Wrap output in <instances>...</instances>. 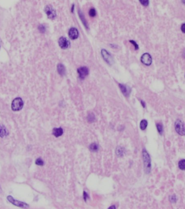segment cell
<instances>
[{"label": "cell", "instance_id": "obj_31", "mask_svg": "<svg viewBox=\"0 0 185 209\" xmlns=\"http://www.w3.org/2000/svg\"><path fill=\"white\" fill-rule=\"evenodd\" d=\"M74 5L73 4L72 7V9H71V11H72V13H73V12H74Z\"/></svg>", "mask_w": 185, "mask_h": 209}, {"label": "cell", "instance_id": "obj_32", "mask_svg": "<svg viewBox=\"0 0 185 209\" xmlns=\"http://www.w3.org/2000/svg\"><path fill=\"white\" fill-rule=\"evenodd\" d=\"M109 208H115V206H112L109 207Z\"/></svg>", "mask_w": 185, "mask_h": 209}, {"label": "cell", "instance_id": "obj_1", "mask_svg": "<svg viewBox=\"0 0 185 209\" xmlns=\"http://www.w3.org/2000/svg\"><path fill=\"white\" fill-rule=\"evenodd\" d=\"M142 156L144 161V165L146 172L147 173H148L150 172L151 167V158L148 153H147V151L144 149H143L142 151Z\"/></svg>", "mask_w": 185, "mask_h": 209}, {"label": "cell", "instance_id": "obj_7", "mask_svg": "<svg viewBox=\"0 0 185 209\" xmlns=\"http://www.w3.org/2000/svg\"><path fill=\"white\" fill-rule=\"evenodd\" d=\"M141 61L143 64L147 66H149L150 65H151L152 62V56L149 53H146L142 55L141 58Z\"/></svg>", "mask_w": 185, "mask_h": 209}, {"label": "cell", "instance_id": "obj_12", "mask_svg": "<svg viewBox=\"0 0 185 209\" xmlns=\"http://www.w3.org/2000/svg\"><path fill=\"white\" fill-rule=\"evenodd\" d=\"M8 131L4 126L0 124V137H5L8 135Z\"/></svg>", "mask_w": 185, "mask_h": 209}, {"label": "cell", "instance_id": "obj_18", "mask_svg": "<svg viewBox=\"0 0 185 209\" xmlns=\"http://www.w3.org/2000/svg\"><path fill=\"white\" fill-rule=\"evenodd\" d=\"M147 125H148V123L147 121H146V120H143L141 121L140 122V127L141 130H144L146 129V128H147Z\"/></svg>", "mask_w": 185, "mask_h": 209}, {"label": "cell", "instance_id": "obj_21", "mask_svg": "<svg viewBox=\"0 0 185 209\" xmlns=\"http://www.w3.org/2000/svg\"><path fill=\"white\" fill-rule=\"evenodd\" d=\"M35 164L38 166H43L44 165V162L42 159L38 158L35 161Z\"/></svg>", "mask_w": 185, "mask_h": 209}, {"label": "cell", "instance_id": "obj_24", "mask_svg": "<svg viewBox=\"0 0 185 209\" xmlns=\"http://www.w3.org/2000/svg\"><path fill=\"white\" fill-rule=\"evenodd\" d=\"M139 1L144 6H148L149 4V0H139Z\"/></svg>", "mask_w": 185, "mask_h": 209}, {"label": "cell", "instance_id": "obj_11", "mask_svg": "<svg viewBox=\"0 0 185 209\" xmlns=\"http://www.w3.org/2000/svg\"><path fill=\"white\" fill-rule=\"evenodd\" d=\"M68 35H69V36L71 39L75 40L79 37V32H78L76 28L72 27L69 31Z\"/></svg>", "mask_w": 185, "mask_h": 209}, {"label": "cell", "instance_id": "obj_17", "mask_svg": "<svg viewBox=\"0 0 185 209\" xmlns=\"http://www.w3.org/2000/svg\"><path fill=\"white\" fill-rule=\"evenodd\" d=\"M89 149L92 151L96 152L99 150V146L96 143H93L90 145Z\"/></svg>", "mask_w": 185, "mask_h": 209}, {"label": "cell", "instance_id": "obj_13", "mask_svg": "<svg viewBox=\"0 0 185 209\" xmlns=\"http://www.w3.org/2000/svg\"><path fill=\"white\" fill-rule=\"evenodd\" d=\"M63 134V130L61 128H55L53 130V134L56 137L61 136Z\"/></svg>", "mask_w": 185, "mask_h": 209}, {"label": "cell", "instance_id": "obj_30", "mask_svg": "<svg viewBox=\"0 0 185 209\" xmlns=\"http://www.w3.org/2000/svg\"><path fill=\"white\" fill-rule=\"evenodd\" d=\"M141 104H142V106H143V108H144L145 107V103L142 101H141Z\"/></svg>", "mask_w": 185, "mask_h": 209}, {"label": "cell", "instance_id": "obj_19", "mask_svg": "<svg viewBox=\"0 0 185 209\" xmlns=\"http://www.w3.org/2000/svg\"><path fill=\"white\" fill-rule=\"evenodd\" d=\"M87 120H88V121L90 123L94 122L95 121V116L94 115V114L93 113H89L88 116Z\"/></svg>", "mask_w": 185, "mask_h": 209}, {"label": "cell", "instance_id": "obj_15", "mask_svg": "<svg viewBox=\"0 0 185 209\" xmlns=\"http://www.w3.org/2000/svg\"><path fill=\"white\" fill-rule=\"evenodd\" d=\"M78 13H79V16L81 19V20L83 23V25H84V26L86 28H88V23L86 20L84 15H83V13L80 11L79 10L78 11Z\"/></svg>", "mask_w": 185, "mask_h": 209}, {"label": "cell", "instance_id": "obj_20", "mask_svg": "<svg viewBox=\"0 0 185 209\" xmlns=\"http://www.w3.org/2000/svg\"><path fill=\"white\" fill-rule=\"evenodd\" d=\"M179 167L182 170H185V160H181L179 161Z\"/></svg>", "mask_w": 185, "mask_h": 209}, {"label": "cell", "instance_id": "obj_16", "mask_svg": "<svg viewBox=\"0 0 185 209\" xmlns=\"http://www.w3.org/2000/svg\"><path fill=\"white\" fill-rule=\"evenodd\" d=\"M126 150L125 149L122 147L119 146L116 149V154L118 156L121 157L123 156L125 153Z\"/></svg>", "mask_w": 185, "mask_h": 209}, {"label": "cell", "instance_id": "obj_5", "mask_svg": "<svg viewBox=\"0 0 185 209\" xmlns=\"http://www.w3.org/2000/svg\"><path fill=\"white\" fill-rule=\"evenodd\" d=\"M7 199L8 200V201L9 202H11V203H12L13 204L18 206L19 207H22V208H28L29 207V205L23 202H19L18 201L15 200V199H14V198H13L11 196H8L7 197Z\"/></svg>", "mask_w": 185, "mask_h": 209}, {"label": "cell", "instance_id": "obj_8", "mask_svg": "<svg viewBox=\"0 0 185 209\" xmlns=\"http://www.w3.org/2000/svg\"><path fill=\"white\" fill-rule=\"evenodd\" d=\"M58 44L62 49H67L70 46V42L65 37H61L58 40Z\"/></svg>", "mask_w": 185, "mask_h": 209}, {"label": "cell", "instance_id": "obj_27", "mask_svg": "<svg viewBox=\"0 0 185 209\" xmlns=\"http://www.w3.org/2000/svg\"><path fill=\"white\" fill-rule=\"evenodd\" d=\"M88 198H89V195L85 191H84L83 192V199H84V200L86 202L87 199Z\"/></svg>", "mask_w": 185, "mask_h": 209}, {"label": "cell", "instance_id": "obj_34", "mask_svg": "<svg viewBox=\"0 0 185 209\" xmlns=\"http://www.w3.org/2000/svg\"><path fill=\"white\" fill-rule=\"evenodd\" d=\"M183 56H184V58H185V51H184V52L183 53Z\"/></svg>", "mask_w": 185, "mask_h": 209}, {"label": "cell", "instance_id": "obj_10", "mask_svg": "<svg viewBox=\"0 0 185 209\" xmlns=\"http://www.w3.org/2000/svg\"><path fill=\"white\" fill-rule=\"evenodd\" d=\"M119 87L122 93L126 97H128L129 96L131 92V89L129 87L127 86V85L124 84H119Z\"/></svg>", "mask_w": 185, "mask_h": 209}, {"label": "cell", "instance_id": "obj_29", "mask_svg": "<svg viewBox=\"0 0 185 209\" xmlns=\"http://www.w3.org/2000/svg\"><path fill=\"white\" fill-rule=\"evenodd\" d=\"M111 46L112 47H113V48H117V47H118V46H117L116 45H114L111 44Z\"/></svg>", "mask_w": 185, "mask_h": 209}, {"label": "cell", "instance_id": "obj_26", "mask_svg": "<svg viewBox=\"0 0 185 209\" xmlns=\"http://www.w3.org/2000/svg\"><path fill=\"white\" fill-rule=\"evenodd\" d=\"M129 42H130L131 43H132V44L134 45V47H135V50H137L139 49V46H138V45L137 44V43H136L135 41H134V40H130Z\"/></svg>", "mask_w": 185, "mask_h": 209}, {"label": "cell", "instance_id": "obj_3", "mask_svg": "<svg viewBox=\"0 0 185 209\" xmlns=\"http://www.w3.org/2000/svg\"><path fill=\"white\" fill-rule=\"evenodd\" d=\"M175 128L179 135H184L185 134V126L181 120H178L175 122Z\"/></svg>", "mask_w": 185, "mask_h": 209}, {"label": "cell", "instance_id": "obj_33", "mask_svg": "<svg viewBox=\"0 0 185 209\" xmlns=\"http://www.w3.org/2000/svg\"><path fill=\"white\" fill-rule=\"evenodd\" d=\"M182 2L185 4V0H182Z\"/></svg>", "mask_w": 185, "mask_h": 209}, {"label": "cell", "instance_id": "obj_2", "mask_svg": "<svg viewBox=\"0 0 185 209\" xmlns=\"http://www.w3.org/2000/svg\"><path fill=\"white\" fill-rule=\"evenodd\" d=\"M23 107V102L22 99L19 98H16L14 99L12 104V109L13 111H19L22 109Z\"/></svg>", "mask_w": 185, "mask_h": 209}, {"label": "cell", "instance_id": "obj_25", "mask_svg": "<svg viewBox=\"0 0 185 209\" xmlns=\"http://www.w3.org/2000/svg\"><path fill=\"white\" fill-rule=\"evenodd\" d=\"M157 127L158 130V131L159 132L160 134H162V131H163V128H162V125H160V124H157Z\"/></svg>", "mask_w": 185, "mask_h": 209}, {"label": "cell", "instance_id": "obj_6", "mask_svg": "<svg viewBox=\"0 0 185 209\" xmlns=\"http://www.w3.org/2000/svg\"><path fill=\"white\" fill-rule=\"evenodd\" d=\"M101 54L103 57V59L106 61L107 63H108L109 65H112L114 61L113 59L111 54L104 49H102L101 50Z\"/></svg>", "mask_w": 185, "mask_h": 209}, {"label": "cell", "instance_id": "obj_35", "mask_svg": "<svg viewBox=\"0 0 185 209\" xmlns=\"http://www.w3.org/2000/svg\"><path fill=\"white\" fill-rule=\"evenodd\" d=\"M1 39H0V46H1Z\"/></svg>", "mask_w": 185, "mask_h": 209}, {"label": "cell", "instance_id": "obj_23", "mask_svg": "<svg viewBox=\"0 0 185 209\" xmlns=\"http://www.w3.org/2000/svg\"><path fill=\"white\" fill-rule=\"evenodd\" d=\"M89 14L91 17H94L96 16V11L94 8H92L89 10Z\"/></svg>", "mask_w": 185, "mask_h": 209}, {"label": "cell", "instance_id": "obj_9", "mask_svg": "<svg viewBox=\"0 0 185 209\" xmlns=\"http://www.w3.org/2000/svg\"><path fill=\"white\" fill-rule=\"evenodd\" d=\"M77 72L81 79H84L89 74V70L86 66H83L77 69Z\"/></svg>", "mask_w": 185, "mask_h": 209}, {"label": "cell", "instance_id": "obj_4", "mask_svg": "<svg viewBox=\"0 0 185 209\" xmlns=\"http://www.w3.org/2000/svg\"><path fill=\"white\" fill-rule=\"evenodd\" d=\"M44 12L49 18L53 20L56 16V13L55 10L51 5H47L45 7Z\"/></svg>", "mask_w": 185, "mask_h": 209}, {"label": "cell", "instance_id": "obj_28", "mask_svg": "<svg viewBox=\"0 0 185 209\" xmlns=\"http://www.w3.org/2000/svg\"><path fill=\"white\" fill-rule=\"evenodd\" d=\"M181 31H182L183 33H185V23H183V24L182 25V26H181Z\"/></svg>", "mask_w": 185, "mask_h": 209}, {"label": "cell", "instance_id": "obj_14", "mask_svg": "<svg viewBox=\"0 0 185 209\" xmlns=\"http://www.w3.org/2000/svg\"><path fill=\"white\" fill-rule=\"evenodd\" d=\"M57 72L61 75L63 76L66 74V68L62 64H58L57 65Z\"/></svg>", "mask_w": 185, "mask_h": 209}, {"label": "cell", "instance_id": "obj_22", "mask_svg": "<svg viewBox=\"0 0 185 209\" xmlns=\"http://www.w3.org/2000/svg\"><path fill=\"white\" fill-rule=\"evenodd\" d=\"M38 29L39 31H40L41 33H44L46 32V27L43 25H41L39 26Z\"/></svg>", "mask_w": 185, "mask_h": 209}]
</instances>
